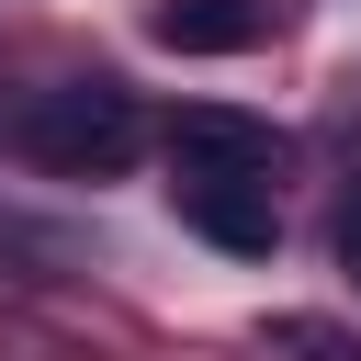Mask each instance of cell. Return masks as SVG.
<instances>
[{"mask_svg":"<svg viewBox=\"0 0 361 361\" xmlns=\"http://www.w3.org/2000/svg\"><path fill=\"white\" fill-rule=\"evenodd\" d=\"M11 158H34L45 180H124L147 158V113L124 79H56L11 113Z\"/></svg>","mask_w":361,"mask_h":361,"instance_id":"obj_1","label":"cell"},{"mask_svg":"<svg viewBox=\"0 0 361 361\" xmlns=\"http://www.w3.org/2000/svg\"><path fill=\"white\" fill-rule=\"evenodd\" d=\"M169 203H180V226L214 237L226 259H271V237H282L271 180H169Z\"/></svg>","mask_w":361,"mask_h":361,"instance_id":"obj_3","label":"cell"},{"mask_svg":"<svg viewBox=\"0 0 361 361\" xmlns=\"http://www.w3.org/2000/svg\"><path fill=\"white\" fill-rule=\"evenodd\" d=\"M147 34H158L169 56H248V45L282 34V0H158Z\"/></svg>","mask_w":361,"mask_h":361,"instance_id":"obj_4","label":"cell"},{"mask_svg":"<svg viewBox=\"0 0 361 361\" xmlns=\"http://www.w3.org/2000/svg\"><path fill=\"white\" fill-rule=\"evenodd\" d=\"M259 350L271 361H361V327H338V316H271Z\"/></svg>","mask_w":361,"mask_h":361,"instance_id":"obj_5","label":"cell"},{"mask_svg":"<svg viewBox=\"0 0 361 361\" xmlns=\"http://www.w3.org/2000/svg\"><path fill=\"white\" fill-rule=\"evenodd\" d=\"M338 271H350V282H361V180H350V192H338Z\"/></svg>","mask_w":361,"mask_h":361,"instance_id":"obj_6","label":"cell"},{"mask_svg":"<svg viewBox=\"0 0 361 361\" xmlns=\"http://www.w3.org/2000/svg\"><path fill=\"white\" fill-rule=\"evenodd\" d=\"M282 135L259 113H226V102H192L169 113V180H282Z\"/></svg>","mask_w":361,"mask_h":361,"instance_id":"obj_2","label":"cell"}]
</instances>
